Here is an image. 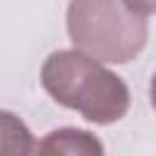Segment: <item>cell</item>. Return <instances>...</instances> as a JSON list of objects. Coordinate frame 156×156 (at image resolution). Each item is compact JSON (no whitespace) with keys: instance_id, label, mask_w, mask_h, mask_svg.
<instances>
[{"instance_id":"6da1fadb","label":"cell","mask_w":156,"mask_h":156,"mask_svg":"<svg viewBox=\"0 0 156 156\" xmlns=\"http://www.w3.org/2000/svg\"><path fill=\"white\" fill-rule=\"evenodd\" d=\"M41 85L58 105L95 124H112L129 110L127 83L76 49L49 54L41 66Z\"/></svg>"},{"instance_id":"7a4b0ae2","label":"cell","mask_w":156,"mask_h":156,"mask_svg":"<svg viewBox=\"0 0 156 156\" xmlns=\"http://www.w3.org/2000/svg\"><path fill=\"white\" fill-rule=\"evenodd\" d=\"M151 10L154 5L124 0H78L66 10V29L88 58L127 63L146 44Z\"/></svg>"},{"instance_id":"3957f363","label":"cell","mask_w":156,"mask_h":156,"mask_svg":"<svg viewBox=\"0 0 156 156\" xmlns=\"http://www.w3.org/2000/svg\"><path fill=\"white\" fill-rule=\"evenodd\" d=\"M32 156H105V146L88 129L61 127L44 134L34 144Z\"/></svg>"},{"instance_id":"277c9868","label":"cell","mask_w":156,"mask_h":156,"mask_svg":"<svg viewBox=\"0 0 156 156\" xmlns=\"http://www.w3.org/2000/svg\"><path fill=\"white\" fill-rule=\"evenodd\" d=\"M37 139L12 112L0 110V156H32Z\"/></svg>"},{"instance_id":"5b68a950","label":"cell","mask_w":156,"mask_h":156,"mask_svg":"<svg viewBox=\"0 0 156 156\" xmlns=\"http://www.w3.org/2000/svg\"><path fill=\"white\" fill-rule=\"evenodd\" d=\"M149 95H151V107L156 110V73L151 78V88H149Z\"/></svg>"}]
</instances>
